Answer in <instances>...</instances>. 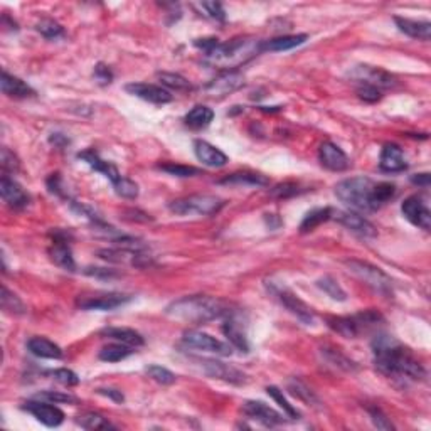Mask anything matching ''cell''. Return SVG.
Returning a JSON list of instances; mask_svg holds the SVG:
<instances>
[{
  "label": "cell",
  "mask_w": 431,
  "mask_h": 431,
  "mask_svg": "<svg viewBox=\"0 0 431 431\" xmlns=\"http://www.w3.org/2000/svg\"><path fill=\"white\" fill-rule=\"evenodd\" d=\"M0 192H2V199L9 204L12 209H22L29 204V194L22 189V185L10 179L9 176H2L0 180Z\"/></svg>",
  "instance_id": "21"
},
{
  "label": "cell",
  "mask_w": 431,
  "mask_h": 431,
  "mask_svg": "<svg viewBox=\"0 0 431 431\" xmlns=\"http://www.w3.org/2000/svg\"><path fill=\"white\" fill-rule=\"evenodd\" d=\"M411 180H413V184L421 185V187H428L430 185V174H418V176H415Z\"/></svg>",
  "instance_id": "55"
},
{
  "label": "cell",
  "mask_w": 431,
  "mask_h": 431,
  "mask_svg": "<svg viewBox=\"0 0 431 431\" xmlns=\"http://www.w3.org/2000/svg\"><path fill=\"white\" fill-rule=\"evenodd\" d=\"M76 423L84 430H95L96 431V430L115 428V425H111V423L108 421V418H105V416H102L98 413H93V411L78 416Z\"/></svg>",
  "instance_id": "37"
},
{
  "label": "cell",
  "mask_w": 431,
  "mask_h": 431,
  "mask_svg": "<svg viewBox=\"0 0 431 431\" xmlns=\"http://www.w3.org/2000/svg\"><path fill=\"white\" fill-rule=\"evenodd\" d=\"M2 169L3 172H17L19 170V161L16 155L9 150V148H2Z\"/></svg>",
  "instance_id": "53"
},
{
  "label": "cell",
  "mask_w": 431,
  "mask_h": 431,
  "mask_svg": "<svg viewBox=\"0 0 431 431\" xmlns=\"http://www.w3.org/2000/svg\"><path fill=\"white\" fill-rule=\"evenodd\" d=\"M199 7L204 10V12H206L207 17L216 19V21H224L226 19V12H224V7H222V3L202 2V3H199Z\"/></svg>",
  "instance_id": "50"
},
{
  "label": "cell",
  "mask_w": 431,
  "mask_h": 431,
  "mask_svg": "<svg viewBox=\"0 0 431 431\" xmlns=\"http://www.w3.org/2000/svg\"><path fill=\"white\" fill-rule=\"evenodd\" d=\"M36 399L49 401V403L59 404V403H68V404H76L78 399L73 395H66V393H58V391H40L36 396Z\"/></svg>",
  "instance_id": "46"
},
{
  "label": "cell",
  "mask_w": 431,
  "mask_h": 431,
  "mask_svg": "<svg viewBox=\"0 0 431 431\" xmlns=\"http://www.w3.org/2000/svg\"><path fill=\"white\" fill-rule=\"evenodd\" d=\"M36 29L40 32V34L46 37V39H58V37H61L62 34H65V29H62L56 21H51V19H44V21H40L39 24L36 25Z\"/></svg>",
  "instance_id": "44"
},
{
  "label": "cell",
  "mask_w": 431,
  "mask_h": 431,
  "mask_svg": "<svg viewBox=\"0 0 431 431\" xmlns=\"http://www.w3.org/2000/svg\"><path fill=\"white\" fill-rule=\"evenodd\" d=\"M266 393H268V396L273 397V399L277 401L278 404H280V408L285 411V415H287L288 418H292V419H299L300 418L299 411H296L295 408H293L292 404L288 403L287 397L283 396V391H280V389H278L277 386H268V388H266Z\"/></svg>",
  "instance_id": "41"
},
{
  "label": "cell",
  "mask_w": 431,
  "mask_h": 431,
  "mask_svg": "<svg viewBox=\"0 0 431 431\" xmlns=\"http://www.w3.org/2000/svg\"><path fill=\"white\" fill-rule=\"evenodd\" d=\"M27 349L31 354L40 359H61L62 351L58 344L44 337H32L27 340Z\"/></svg>",
  "instance_id": "28"
},
{
  "label": "cell",
  "mask_w": 431,
  "mask_h": 431,
  "mask_svg": "<svg viewBox=\"0 0 431 431\" xmlns=\"http://www.w3.org/2000/svg\"><path fill=\"white\" fill-rule=\"evenodd\" d=\"M231 303L209 295L182 296L165 308L167 317L187 323H206L231 314Z\"/></svg>",
  "instance_id": "3"
},
{
  "label": "cell",
  "mask_w": 431,
  "mask_h": 431,
  "mask_svg": "<svg viewBox=\"0 0 431 431\" xmlns=\"http://www.w3.org/2000/svg\"><path fill=\"white\" fill-rule=\"evenodd\" d=\"M345 266L360 281H364L367 287L373 288L374 292L382 293V295L393 293V280L381 268H377V266L366 261H360V259H347Z\"/></svg>",
  "instance_id": "7"
},
{
  "label": "cell",
  "mask_w": 431,
  "mask_h": 431,
  "mask_svg": "<svg viewBox=\"0 0 431 431\" xmlns=\"http://www.w3.org/2000/svg\"><path fill=\"white\" fill-rule=\"evenodd\" d=\"M243 413L250 419L261 423L265 426H277L285 423V416L278 411H275L273 408H270L268 404L261 403V401H246L243 404Z\"/></svg>",
  "instance_id": "15"
},
{
  "label": "cell",
  "mask_w": 431,
  "mask_h": 431,
  "mask_svg": "<svg viewBox=\"0 0 431 431\" xmlns=\"http://www.w3.org/2000/svg\"><path fill=\"white\" fill-rule=\"evenodd\" d=\"M125 90L130 95L137 96V98L143 100V102L154 103V105H165V103L172 102V95L165 90V88L157 86V84L148 83H130L126 84Z\"/></svg>",
  "instance_id": "16"
},
{
  "label": "cell",
  "mask_w": 431,
  "mask_h": 431,
  "mask_svg": "<svg viewBox=\"0 0 431 431\" xmlns=\"http://www.w3.org/2000/svg\"><path fill=\"white\" fill-rule=\"evenodd\" d=\"M395 22L403 34L413 37L418 40H430L431 24L428 21H413V19L395 17Z\"/></svg>",
  "instance_id": "27"
},
{
  "label": "cell",
  "mask_w": 431,
  "mask_h": 431,
  "mask_svg": "<svg viewBox=\"0 0 431 431\" xmlns=\"http://www.w3.org/2000/svg\"><path fill=\"white\" fill-rule=\"evenodd\" d=\"M379 167L381 170L389 174L403 172L408 169L406 157H404V152L401 150V147H397L395 143L384 145L381 152V157H379Z\"/></svg>",
  "instance_id": "22"
},
{
  "label": "cell",
  "mask_w": 431,
  "mask_h": 431,
  "mask_svg": "<svg viewBox=\"0 0 431 431\" xmlns=\"http://www.w3.org/2000/svg\"><path fill=\"white\" fill-rule=\"evenodd\" d=\"M0 302H2V308L9 314L22 315L25 314V305L22 303V300L19 299L16 293H10L7 287H2V296H0Z\"/></svg>",
  "instance_id": "40"
},
{
  "label": "cell",
  "mask_w": 431,
  "mask_h": 431,
  "mask_svg": "<svg viewBox=\"0 0 431 431\" xmlns=\"http://www.w3.org/2000/svg\"><path fill=\"white\" fill-rule=\"evenodd\" d=\"M321 352L322 358L329 362V366L344 371V373H356V371H358V364L352 359H349L345 354H342L339 349L322 347Z\"/></svg>",
  "instance_id": "30"
},
{
  "label": "cell",
  "mask_w": 431,
  "mask_h": 431,
  "mask_svg": "<svg viewBox=\"0 0 431 431\" xmlns=\"http://www.w3.org/2000/svg\"><path fill=\"white\" fill-rule=\"evenodd\" d=\"M381 322V314L376 310L360 312V314L352 315V317H327V325L345 339H356L362 332L377 329Z\"/></svg>",
  "instance_id": "5"
},
{
  "label": "cell",
  "mask_w": 431,
  "mask_h": 431,
  "mask_svg": "<svg viewBox=\"0 0 431 431\" xmlns=\"http://www.w3.org/2000/svg\"><path fill=\"white\" fill-rule=\"evenodd\" d=\"M194 154L198 157V161L207 167H224L228 163L226 154H222L218 147L206 142V140H196Z\"/></svg>",
  "instance_id": "24"
},
{
  "label": "cell",
  "mask_w": 431,
  "mask_h": 431,
  "mask_svg": "<svg viewBox=\"0 0 431 431\" xmlns=\"http://www.w3.org/2000/svg\"><path fill=\"white\" fill-rule=\"evenodd\" d=\"M182 340H184L187 347L204 352H213L216 356H229L233 352L228 344L218 340L216 337L209 336V334L199 332V330H189V332L184 334Z\"/></svg>",
  "instance_id": "9"
},
{
  "label": "cell",
  "mask_w": 431,
  "mask_h": 431,
  "mask_svg": "<svg viewBox=\"0 0 431 431\" xmlns=\"http://www.w3.org/2000/svg\"><path fill=\"white\" fill-rule=\"evenodd\" d=\"M93 78H95V81L98 84H102V86H106V84H110L111 81H113V73H111V69L108 68L106 65L100 62V65L95 66V73H93Z\"/></svg>",
  "instance_id": "51"
},
{
  "label": "cell",
  "mask_w": 431,
  "mask_h": 431,
  "mask_svg": "<svg viewBox=\"0 0 431 431\" xmlns=\"http://www.w3.org/2000/svg\"><path fill=\"white\" fill-rule=\"evenodd\" d=\"M351 78L356 83L369 84V86L377 88V90H389L396 84V80L393 74L382 71L379 68H373V66H356L352 69Z\"/></svg>",
  "instance_id": "11"
},
{
  "label": "cell",
  "mask_w": 431,
  "mask_h": 431,
  "mask_svg": "<svg viewBox=\"0 0 431 431\" xmlns=\"http://www.w3.org/2000/svg\"><path fill=\"white\" fill-rule=\"evenodd\" d=\"M49 256L53 259L54 265H58L59 268L66 271H74L76 270V263H74L71 246L68 244V240L59 234H56L53 244L49 248Z\"/></svg>",
  "instance_id": "23"
},
{
  "label": "cell",
  "mask_w": 431,
  "mask_h": 431,
  "mask_svg": "<svg viewBox=\"0 0 431 431\" xmlns=\"http://www.w3.org/2000/svg\"><path fill=\"white\" fill-rule=\"evenodd\" d=\"M396 194L391 182H374L369 177H351L336 185V196L345 206L360 213H374Z\"/></svg>",
  "instance_id": "2"
},
{
  "label": "cell",
  "mask_w": 431,
  "mask_h": 431,
  "mask_svg": "<svg viewBox=\"0 0 431 431\" xmlns=\"http://www.w3.org/2000/svg\"><path fill=\"white\" fill-rule=\"evenodd\" d=\"M265 40L256 37H240L229 43H218L211 51L204 53V61L214 68L236 69L246 65L250 59L258 56L263 51Z\"/></svg>",
  "instance_id": "4"
},
{
  "label": "cell",
  "mask_w": 431,
  "mask_h": 431,
  "mask_svg": "<svg viewBox=\"0 0 431 431\" xmlns=\"http://www.w3.org/2000/svg\"><path fill=\"white\" fill-rule=\"evenodd\" d=\"M356 91H358L359 98H362L364 102H379L382 98V91L377 90V88L369 86V84L364 83H356Z\"/></svg>",
  "instance_id": "48"
},
{
  "label": "cell",
  "mask_w": 431,
  "mask_h": 431,
  "mask_svg": "<svg viewBox=\"0 0 431 431\" xmlns=\"http://www.w3.org/2000/svg\"><path fill=\"white\" fill-rule=\"evenodd\" d=\"M133 347L132 345H126V344H121V342H118V344H110L106 345V347H103L102 351H100L98 358L102 360H105V362H120V360H124L128 358V356L133 354Z\"/></svg>",
  "instance_id": "35"
},
{
  "label": "cell",
  "mask_w": 431,
  "mask_h": 431,
  "mask_svg": "<svg viewBox=\"0 0 431 431\" xmlns=\"http://www.w3.org/2000/svg\"><path fill=\"white\" fill-rule=\"evenodd\" d=\"M332 218L336 219L337 222H340L342 226H345L349 231L359 234V236L364 237L377 236V229L373 222L364 219L362 216L351 213V211H337V213H332Z\"/></svg>",
  "instance_id": "17"
},
{
  "label": "cell",
  "mask_w": 431,
  "mask_h": 431,
  "mask_svg": "<svg viewBox=\"0 0 431 431\" xmlns=\"http://www.w3.org/2000/svg\"><path fill=\"white\" fill-rule=\"evenodd\" d=\"M103 336H106L108 339H113L121 344L132 345V347H142L143 345V337L139 332L132 329H126V327H110V329L103 330Z\"/></svg>",
  "instance_id": "31"
},
{
  "label": "cell",
  "mask_w": 431,
  "mask_h": 431,
  "mask_svg": "<svg viewBox=\"0 0 431 431\" xmlns=\"http://www.w3.org/2000/svg\"><path fill=\"white\" fill-rule=\"evenodd\" d=\"M332 207H318V209L310 211L305 218H303L302 224H300V233H310L314 229H317L322 222L332 219Z\"/></svg>",
  "instance_id": "32"
},
{
  "label": "cell",
  "mask_w": 431,
  "mask_h": 431,
  "mask_svg": "<svg viewBox=\"0 0 431 431\" xmlns=\"http://www.w3.org/2000/svg\"><path fill=\"white\" fill-rule=\"evenodd\" d=\"M96 391H98L100 395H103V396H106V397H111V399L117 401V403H124V401H125L124 393L118 391V389H111V388H100V389H96Z\"/></svg>",
  "instance_id": "54"
},
{
  "label": "cell",
  "mask_w": 431,
  "mask_h": 431,
  "mask_svg": "<svg viewBox=\"0 0 431 431\" xmlns=\"http://www.w3.org/2000/svg\"><path fill=\"white\" fill-rule=\"evenodd\" d=\"M159 169L176 177H192V176H198V174L200 172V170L196 169V167L179 165V163H162V165H159Z\"/></svg>",
  "instance_id": "45"
},
{
  "label": "cell",
  "mask_w": 431,
  "mask_h": 431,
  "mask_svg": "<svg viewBox=\"0 0 431 431\" xmlns=\"http://www.w3.org/2000/svg\"><path fill=\"white\" fill-rule=\"evenodd\" d=\"M224 206V200L221 198H216V196H207V194H196L189 196V198L172 200L169 204V209L174 214L179 216H213L221 211V207Z\"/></svg>",
  "instance_id": "6"
},
{
  "label": "cell",
  "mask_w": 431,
  "mask_h": 431,
  "mask_svg": "<svg viewBox=\"0 0 431 431\" xmlns=\"http://www.w3.org/2000/svg\"><path fill=\"white\" fill-rule=\"evenodd\" d=\"M0 86H2L3 95L10 96V98H31V96L36 95V91L25 81H22L17 76H12L7 71L2 73Z\"/></svg>",
  "instance_id": "26"
},
{
  "label": "cell",
  "mask_w": 431,
  "mask_h": 431,
  "mask_svg": "<svg viewBox=\"0 0 431 431\" xmlns=\"http://www.w3.org/2000/svg\"><path fill=\"white\" fill-rule=\"evenodd\" d=\"M213 118L214 111L211 108L198 105L185 115V125L191 126V128H204L213 121Z\"/></svg>",
  "instance_id": "34"
},
{
  "label": "cell",
  "mask_w": 431,
  "mask_h": 431,
  "mask_svg": "<svg viewBox=\"0 0 431 431\" xmlns=\"http://www.w3.org/2000/svg\"><path fill=\"white\" fill-rule=\"evenodd\" d=\"M308 39L307 34H296V36H280L275 39L265 40L263 44V51H271V53H281V51H290L293 47L302 46Z\"/></svg>",
  "instance_id": "29"
},
{
  "label": "cell",
  "mask_w": 431,
  "mask_h": 431,
  "mask_svg": "<svg viewBox=\"0 0 431 431\" xmlns=\"http://www.w3.org/2000/svg\"><path fill=\"white\" fill-rule=\"evenodd\" d=\"M113 189L120 198L125 199H135L137 196H139V185H137L132 179H126L124 176L115 182Z\"/></svg>",
  "instance_id": "43"
},
{
  "label": "cell",
  "mask_w": 431,
  "mask_h": 431,
  "mask_svg": "<svg viewBox=\"0 0 431 431\" xmlns=\"http://www.w3.org/2000/svg\"><path fill=\"white\" fill-rule=\"evenodd\" d=\"M317 287L322 290L323 293L330 296L336 302H345L347 300V293L344 292V288L340 287L339 281L334 280L332 277H323L321 280H317Z\"/></svg>",
  "instance_id": "38"
},
{
  "label": "cell",
  "mask_w": 431,
  "mask_h": 431,
  "mask_svg": "<svg viewBox=\"0 0 431 431\" xmlns=\"http://www.w3.org/2000/svg\"><path fill=\"white\" fill-rule=\"evenodd\" d=\"M78 159H81L83 162H86L93 170H96V172L103 174L106 179H110L111 184H115V182H117L121 177L117 167H115L111 162L103 161V159L100 157V155L96 154L95 150L81 152V154H78Z\"/></svg>",
  "instance_id": "25"
},
{
  "label": "cell",
  "mask_w": 431,
  "mask_h": 431,
  "mask_svg": "<svg viewBox=\"0 0 431 431\" xmlns=\"http://www.w3.org/2000/svg\"><path fill=\"white\" fill-rule=\"evenodd\" d=\"M132 296L124 295V293H105V295L86 296V299L78 300V307L83 310H115V308L125 305L130 302Z\"/></svg>",
  "instance_id": "18"
},
{
  "label": "cell",
  "mask_w": 431,
  "mask_h": 431,
  "mask_svg": "<svg viewBox=\"0 0 431 431\" xmlns=\"http://www.w3.org/2000/svg\"><path fill=\"white\" fill-rule=\"evenodd\" d=\"M51 376L65 386H76L78 382H80V377H78L76 374L69 369H56L51 373Z\"/></svg>",
  "instance_id": "52"
},
{
  "label": "cell",
  "mask_w": 431,
  "mask_h": 431,
  "mask_svg": "<svg viewBox=\"0 0 431 431\" xmlns=\"http://www.w3.org/2000/svg\"><path fill=\"white\" fill-rule=\"evenodd\" d=\"M318 159H321L322 165L325 169L332 170V172H344L351 165V161L344 154V150L332 142H323L321 145V148H318Z\"/></svg>",
  "instance_id": "19"
},
{
  "label": "cell",
  "mask_w": 431,
  "mask_h": 431,
  "mask_svg": "<svg viewBox=\"0 0 431 431\" xmlns=\"http://www.w3.org/2000/svg\"><path fill=\"white\" fill-rule=\"evenodd\" d=\"M401 213L413 226L430 231L431 228V213L428 204L423 200L421 196H411L401 204Z\"/></svg>",
  "instance_id": "12"
},
{
  "label": "cell",
  "mask_w": 431,
  "mask_h": 431,
  "mask_svg": "<svg viewBox=\"0 0 431 431\" xmlns=\"http://www.w3.org/2000/svg\"><path fill=\"white\" fill-rule=\"evenodd\" d=\"M145 373H147L148 377L154 379L155 382H159V384L169 386L176 382V374L170 373L169 369H165V367L162 366H148L147 369H145Z\"/></svg>",
  "instance_id": "42"
},
{
  "label": "cell",
  "mask_w": 431,
  "mask_h": 431,
  "mask_svg": "<svg viewBox=\"0 0 431 431\" xmlns=\"http://www.w3.org/2000/svg\"><path fill=\"white\" fill-rule=\"evenodd\" d=\"M268 292L278 302L281 303L292 315H295L300 322L305 323V325H312L315 323V314L310 307L307 305L303 300L299 299V295L292 292V290L283 287V285H277V283H271L268 285Z\"/></svg>",
  "instance_id": "8"
},
{
  "label": "cell",
  "mask_w": 431,
  "mask_h": 431,
  "mask_svg": "<svg viewBox=\"0 0 431 431\" xmlns=\"http://www.w3.org/2000/svg\"><path fill=\"white\" fill-rule=\"evenodd\" d=\"M287 388H288L290 395L299 397L300 401L307 403L308 406H318V404H321V399H318V396L315 395V393L312 391L310 388H308L305 382L300 381V379H296V377L290 379Z\"/></svg>",
  "instance_id": "33"
},
{
  "label": "cell",
  "mask_w": 431,
  "mask_h": 431,
  "mask_svg": "<svg viewBox=\"0 0 431 431\" xmlns=\"http://www.w3.org/2000/svg\"><path fill=\"white\" fill-rule=\"evenodd\" d=\"M373 354L374 366L384 376L411 379V381H423L426 377L425 367L411 354L410 349L404 347L388 334H377L374 337Z\"/></svg>",
  "instance_id": "1"
},
{
  "label": "cell",
  "mask_w": 431,
  "mask_h": 431,
  "mask_svg": "<svg viewBox=\"0 0 431 431\" xmlns=\"http://www.w3.org/2000/svg\"><path fill=\"white\" fill-rule=\"evenodd\" d=\"M159 81L163 84V86L170 88L174 91H191L192 84L185 80L184 76L177 73H157Z\"/></svg>",
  "instance_id": "39"
},
{
  "label": "cell",
  "mask_w": 431,
  "mask_h": 431,
  "mask_svg": "<svg viewBox=\"0 0 431 431\" xmlns=\"http://www.w3.org/2000/svg\"><path fill=\"white\" fill-rule=\"evenodd\" d=\"M221 184H237V185H268L270 180L261 174L255 172H236L221 180Z\"/></svg>",
  "instance_id": "36"
},
{
  "label": "cell",
  "mask_w": 431,
  "mask_h": 431,
  "mask_svg": "<svg viewBox=\"0 0 431 431\" xmlns=\"http://www.w3.org/2000/svg\"><path fill=\"white\" fill-rule=\"evenodd\" d=\"M241 86H244V76L237 71H226L222 74H219L218 78H214L211 83H207L204 86V91L209 96H221L229 95V93H234L240 90Z\"/></svg>",
  "instance_id": "14"
},
{
  "label": "cell",
  "mask_w": 431,
  "mask_h": 431,
  "mask_svg": "<svg viewBox=\"0 0 431 431\" xmlns=\"http://www.w3.org/2000/svg\"><path fill=\"white\" fill-rule=\"evenodd\" d=\"M24 410L34 416L37 421L49 426V428H56L65 421V413L58 406H53V403H46L43 399L27 401L24 404Z\"/></svg>",
  "instance_id": "13"
},
{
  "label": "cell",
  "mask_w": 431,
  "mask_h": 431,
  "mask_svg": "<svg viewBox=\"0 0 431 431\" xmlns=\"http://www.w3.org/2000/svg\"><path fill=\"white\" fill-rule=\"evenodd\" d=\"M367 411H369L371 421L374 423V426H376L377 430H386V431L395 430V425H393V423L389 421L388 416H386L384 413H382V411L379 410V408H376V406H371L369 410H367Z\"/></svg>",
  "instance_id": "47"
},
{
  "label": "cell",
  "mask_w": 431,
  "mask_h": 431,
  "mask_svg": "<svg viewBox=\"0 0 431 431\" xmlns=\"http://www.w3.org/2000/svg\"><path fill=\"white\" fill-rule=\"evenodd\" d=\"M200 369L204 371V374H207L209 377L219 379V381L231 382V384H244L248 381L246 374H243L241 371H237L236 367L229 366V364L221 362V360L216 359H198Z\"/></svg>",
  "instance_id": "10"
},
{
  "label": "cell",
  "mask_w": 431,
  "mask_h": 431,
  "mask_svg": "<svg viewBox=\"0 0 431 431\" xmlns=\"http://www.w3.org/2000/svg\"><path fill=\"white\" fill-rule=\"evenodd\" d=\"M222 332L228 337V340L231 342L236 349H240L241 352L250 351V342H248L246 336V327L241 322L240 315L236 312H231L229 315H226V322L222 325Z\"/></svg>",
  "instance_id": "20"
},
{
  "label": "cell",
  "mask_w": 431,
  "mask_h": 431,
  "mask_svg": "<svg viewBox=\"0 0 431 431\" xmlns=\"http://www.w3.org/2000/svg\"><path fill=\"white\" fill-rule=\"evenodd\" d=\"M299 185L292 184V182H285V184H278L277 187L271 189V196L277 199H287L292 196L299 194Z\"/></svg>",
  "instance_id": "49"
}]
</instances>
